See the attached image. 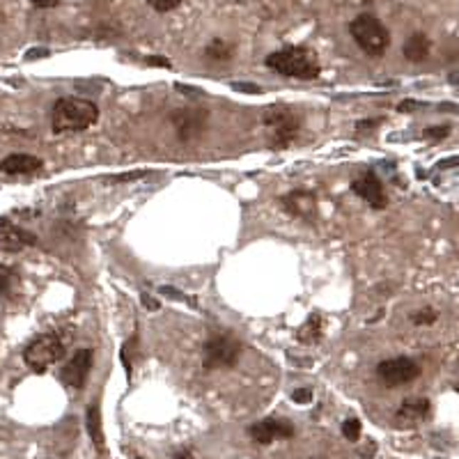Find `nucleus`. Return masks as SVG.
<instances>
[{"label": "nucleus", "instance_id": "5701e85b", "mask_svg": "<svg viewBox=\"0 0 459 459\" xmlns=\"http://www.w3.org/2000/svg\"><path fill=\"white\" fill-rule=\"evenodd\" d=\"M436 317H438V312H436V310H432V308H423V310H418V312H413V315H411V322H413L416 326H430V324H434V322H436Z\"/></svg>", "mask_w": 459, "mask_h": 459}, {"label": "nucleus", "instance_id": "f3484780", "mask_svg": "<svg viewBox=\"0 0 459 459\" xmlns=\"http://www.w3.org/2000/svg\"><path fill=\"white\" fill-rule=\"evenodd\" d=\"M88 432L92 436V443L99 450V455H106V436H104V427H101V411L97 404H90L88 406Z\"/></svg>", "mask_w": 459, "mask_h": 459}, {"label": "nucleus", "instance_id": "9d476101", "mask_svg": "<svg viewBox=\"0 0 459 459\" xmlns=\"http://www.w3.org/2000/svg\"><path fill=\"white\" fill-rule=\"evenodd\" d=\"M248 434L258 445H269L275 438H292L294 425L290 421H283V418H264V421L250 425Z\"/></svg>", "mask_w": 459, "mask_h": 459}, {"label": "nucleus", "instance_id": "cd10ccee", "mask_svg": "<svg viewBox=\"0 0 459 459\" xmlns=\"http://www.w3.org/2000/svg\"><path fill=\"white\" fill-rule=\"evenodd\" d=\"M145 65L149 67H159V69H170V60L168 58H163V56H147L145 58Z\"/></svg>", "mask_w": 459, "mask_h": 459}, {"label": "nucleus", "instance_id": "2eb2a0df", "mask_svg": "<svg viewBox=\"0 0 459 459\" xmlns=\"http://www.w3.org/2000/svg\"><path fill=\"white\" fill-rule=\"evenodd\" d=\"M430 51H432V42L425 33H413L411 37H406V42L402 46V53L409 63H423L430 56Z\"/></svg>", "mask_w": 459, "mask_h": 459}, {"label": "nucleus", "instance_id": "4c0bfd02", "mask_svg": "<svg viewBox=\"0 0 459 459\" xmlns=\"http://www.w3.org/2000/svg\"><path fill=\"white\" fill-rule=\"evenodd\" d=\"M448 80H450L453 85H459V71H453V74L448 76Z\"/></svg>", "mask_w": 459, "mask_h": 459}, {"label": "nucleus", "instance_id": "20e7f679", "mask_svg": "<svg viewBox=\"0 0 459 459\" xmlns=\"http://www.w3.org/2000/svg\"><path fill=\"white\" fill-rule=\"evenodd\" d=\"M349 33L354 37V42L359 44L363 53L379 58L384 56L391 46V33L379 19L372 14H359L349 23Z\"/></svg>", "mask_w": 459, "mask_h": 459}, {"label": "nucleus", "instance_id": "473e14b6", "mask_svg": "<svg viewBox=\"0 0 459 459\" xmlns=\"http://www.w3.org/2000/svg\"><path fill=\"white\" fill-rule=\"evenodd\" d=\"M140 301L145 303V308H147V310H159V308H161V303H159L157 299H152L147 292H142V294H140Z\"/></svg>", "mask_w": 459, "mask_h": 459}, {"label": "nucleus", "instance_id": "c756f323", "mask_svg": "<svg viewBox=\"0 0 459 459\" xmlns=\"http://www.w3.org/2000/svg\"><path fill=\"white\" fill-rule=\"evenodd\" d=\"M232 90L248 92V95H262V88H258L255 83H232Z\"/></svg>", "mask_w": 459, "mask_h": 459}, {"label": "nucleus", "instance_id": "1a4fd4ad", "mask_svg": "<svg viewBox=\"0 0 459 459\" xmlns=\"http://www.w3.org/2000/svg\"><path fill=\"white\" fill-rule=\"evenodd\" d=\"M207 120H209L207 110H200V108H179L170 115L172 127H175L177 136L181 140L198 138L202 131H205Z\"/></svg>", "mask_w": 459, "mask_h": 459}, {"label": "nucleus", "instance_id": "bb28decb", "mask_svg": "<svg viewBox=\"0 0 459 459\" xmlns=\"http://www.w3.org/2000/svg\"><path fill=\"white\" fill-rule=\"evenodd\" d=\"M292 400L297 404H310L312 402V391L310 389H297L292 393Z\"/></svg>", "mask_w": 459, "mask_h": 459}, {"label": "nucleus", "instance_id": "58836bf2", "mask_svg": "<svg viewBox=\"0 0 459 459\" xmlns=\"http://www.w3.org/2000/svg\"><path fill=\"white\" fill-rule=\"evenodd\" d=\"M177 459H196V457H193L191 453H179V455H177Z\"/></svg>", "mask_w": 459, "mask_h": 459}, {"label": "nucleus", "instance_id": "a211bd4d", "mask_svg": "<svg viewBox=\"0 0 459 459\" xmlns=\"http://www.w3.org/2000/svg\"><path fill=\"white\" fill-rule=\"evenodd\" d=\"M19 283H21V278H19L16 269L0 264V299H14Z\"/></svg>", "mask_w": 459, "mask_h": 459}, {"label": "nucleus", "instance_id": "39448f33", "mask_svg": "<svg viewBox=\"0 0 459 459\" xmlns=\"http://www.w3.org/2000/svg\"><path fill=\"white\" fill-rule=\"evenodd\" d=\"M65 354H67V347L58 333H42L26 344L23 361L33 372L44 374L51 365L63 361Z\"/></svg>", "mask_w": 459, "mask_h": 459}, {"label": "nucleus", "instance_id": "ddd939ff", "mask_svg": "<svg viewBox=\"0 0 459 459\" xmlns=\"http://www.w3.org/2000/svg\"><path fill=\"white\" fill-rule=\"evenodd\" d=\"M432 411V404L427 397H409V400H404L400 404V409L395 411V418L393 423L395 427H400V430H409V427H416L421 425L427 416Z\"/></svg>", "mask_w": 459, "mask_h": 459}, {"label": "nucleus", "instance_id": "a19ab883", "mask_svg": "<svg viewBox=\"0 0 459 459\" xmlns=\"http://www.w3.org/2000/svg\"><path fill=\"white\" fill-rule=\"evenodd\" d=\"M457 391H459V386H457Z\"/></svg>", "mask_w": 459, "mask_h": 459}, {"label": "nucleus", "instance_id": "ea45409f", "mask_svg": "<svg viewBox=\"0 0 459 459\" xmlns=\"http://www.w3.org/2000/svg\"><path fill=\"white\" fill-rule=\"evenodd\" d=\"M134 459H145V457H138V455H136V457H134Z\"/></svg>", "mask_w": 459, "mask_h": 459}, {"label": "nucleus", "instance_id": "423d86ee", "mask_svg": "<svg viewBox=\"0 0 459 459\" xmlns=\"http://www.w3.org/2000/svg\"><path fill=\"white\" fill-rule=\"evenodd\" d=\"M241 356V342L230 333H216L202 344V367L205 370H223L237 365Z\"/></svg>", "mask_w": 459, "mask_h": 459}, {"label": "nucleus", "instance_id": "4468645a", "mask_svg": "<svg viewBox=\"0 0 459 459\" xmlns=\"http://www.w3.org/2000/svg\"><path fill=\"white\" fill-rule=\"evenodd\" d=\"M42 168H44L42 159L35 154H23V152L9 154L0 161V172H5V175H35Z\"/></svg>", "mask_w": 459, "mask_h": 459}, {"label": "nucleus", "instance_id": "c85d7f7f", "mask_svg": "<svg viewBox=\"0 0 459 459\" xmlns=\"http://www.w3.org/2000/svg\"><path fill=\"white\" fill-rule=\"evenodd\" d=\"M418 108H423V104L421 101H413V99H404L402 104H397V110H400V113H413V110H418Z\"/></svg>", "mask_w": 459, "mask_h": 459}, {"label": "nucleus", "instance_id": "dca6fc26", "mask_svg": "<svg viewBox=\"0 0 459 459\" xmlns=\"http://www.w3.org/2000/svg\"><path fill=\"white\" fill-rule=\"evenodd\" d=\"M280 202L292 216H308V213L315 211V196L308 191H294L290 196H285Z\"/></svg>", "mask_w": 459, "mask_h": 459}, {"label": "nucleus", "instance_id": "e433bc0d", "mask_svg": "<svg viewBox=\"0 0 459 459\" xmlns=\"http://www.w3.org/2000/svg\"><path fill=\"white\" fill-rule=\"evenodd\" d=\"M35 7H42V9H48V7H56L60 5V0H33Z\"/></svg>", "mask_w": 459, "mask_h": 459}, {"label": "nucleus", "instance_id": "7c9ffc66", "mask_svg": "<svg viewBox=\"0 0 459 459\" xmlns=\"http://www.w3.org/2000/svg\"><path fill=\"white\" fill-rule=\"evenodd\" d=\"M175 90H177V92H181V95H189V97H205V92H202L200 88H191V85H181V83H177V85H175Z\"/></svg>", "mask_w": 459, "mask_h": 459}, {"label": "nucleus", "instance_id": "7ed1b4c3", "mask_svg": "<svg viewBox=\"0 0 459 459\" xmlns=\"http://www.w3.org/2000/svg\"><path fill=\"white\" fill-rule=\"evenodd\" d=\"M262 125L267 129L271 147L275 149H285L290 147L294 140H297L299 131H301V117L292 106L285 104H273L264 110L262 115Z\"/></svg>", "mask_w": 459, "mask_h": 459}, {"label": "nucleus", "instance_id": "393cba45", "mask_svg": "<svg viewBox=\"0 0 459 459\" xmlns=\"http://www.w3.org/2000/svg\"><path fill=\"white\" fill-rule=\"evenodd\" d=\"M448 134H450V127L448 125H441V127H427L423 131V138L425 140H445Z\"/></svg>", "mask_w": 459, "mask_h": 459}, {"label": "nucleus", "instance_id": "0eeeda50", "mask_svg": "<svg viewBox=\"0 0 459 459\" xmlns=\"http://www.w3.org/2000/svg\"><path fill=\"white\" fill-rule=\"evenodd\" d=\"M421 376V365L413 359L406 356H397V359H386L376 365V379H379L386 389H400L404 384H411Z\"/></svg>", "mask_w": 459, "mask_h": 459}, {"label": "nucleus", "instance_id": "6ab92c4d", "mask_svg": "<svg viewBox=\"0 0 459 459\" xmlns=\"http://www.w3.org/2000/svg\"><path fill=\"white\" fill-rule=\"evenodd\" d=\"M297 338L303 344H317L320 342V338H322V317L320 315H310V317L305 320V324L297 333Z\"/></svg>", "mask_w": 459, "mask_h": 459}, {"label": "nucleus", "instance_id": "72a5a7b5", "mask_svg": "<svg viewBox=\"0 0 459 459\" xmlns=\"http://www.w3.org/2000/svg\"><path fill=\"white\" fill-rule=\"evenodd\" d=\"M459 166V157H450L445 161H438L436 163V170H448V168H457Z\"/></svg>", "mask_w": 459, "mask_h": 459}, {"label": "nucleus", "instance_id": "f03ea898", "mask_svg": "<svg viewBox=\"0 0 459 459\" xmlns=\"http://www.w3.org/2000/svg\"><path fill=\"white\" fill-rule=\"evenodd\" d=\"M267 67L271 71L287 78H301V80H315L322 74L320 60L310 48L303 46H285L280 51H273L267 56Z\"/></svg>", "mask_w": 459, "mask_h": 459}, {"label": "nucleus", "instance_id": "aec40b11", "mask_svg": "<svg viewBox=\"0 0 459 459\" xmlns=\"http://www.w3.org/2000/svg\"><path fill=\"white\" fill-rule=\"evenodd\" d=\"M205 58L211 63H226L232 58V46L223 39H213V42L205 48Z\"/></svg>", "mask_w": 459, "mask_h": 459}, {"label": "nucleus", "instance_id": "c9c22d12", "mask_svg": "<svg viewBox=\"0 0 459 459\" xmlns=\"http://www.w3.org/2000/svg\"><path fill=\"white\" fill-rule=\"evenodd\" d=\"M438 110H441V113H455V115H459V106L450 104V101H445V104H438Z\"/></svg>", "mask_w": 459, "mask_h": 459}, {"label": "nucleus", "instance_id": "9b49d317", "mask_svg": "<svg viewBox=\"0 0 459 459\" xmlns=\"http://www.w3.org/2000/svg\"><path fill=\"white\" fill-rule=\"evenodd\" d=\"M352 191L361 200H365L372 209H386V205H389V198H386L384 184H381L379 177L374 175V172H365V175L356 177L352 181Z\"/></svg>", "mask_w": 459, "mask_h": 459}, {"label": "nucleus", "instance_id": "f8f14e48", "mask_svg": "<svg viewBox=\"0 0 459 459\" xmlns=\"http://www.w3.org/2000/svg\"><path fill=\"white\" fill-rule=\"evenodd\" d=\"M30 246H37V237L33 232L19 228L9 218H0V250L5 253H19Z\"/></svg>", "mask_w": 459, "mask_h": 459}, {"label": "nucleus", "instance_id": "2f4dec72", "mask_svg": "<svg viewBox=\"0 0 459 459\" xmlns=\"http://www.w3.org/2000/svg\"><path fill=\"white\" fill-rule=\"evenodd\" d=\"M379 117L376 120H361L359 125H356V131H359V134H363V131H367V129H374V127H379Z\"/></svg>", "mask_w": 459, "mask_h": 459}, {"label": "nucleus", "instance_id": "f704fd0d", "mask_svg": "<svg viewBox=\"0 0 459 459\" xmlns=\"http://www.w3.org/2000/svg\"><path fill=\"white\" fill-rule=\"evenodd\" d=\"M48 56V48H33L26 53V60H35V58H46Z\"/></svg>", "mask_w": 459, "mask_h": 459}, {"label": "nucleus", "instance_id": "412c9836", "mask_svg": "<svg viewBox=\"0 0 459 459\" xmlns=\"http://www.w3.org/2000/svg\"><path fill=\"white\" fill-rule=\"evenodd\" d=\"M361 430H363V425H361L359 418H347V421L342 423V436L347 438V441H359Z\"/></svg>", "mask_w": 459, "mask_h": 459}, {"label": "nucleus", "instance_id": "b1692460", "mask_svg": "<svg viewBox=\"0 0 459 459\" xmlns=\"http://www.w3.org/2000/svg\"><path fill=\"white\" fill-rule=\"evenodd\" d=\"M184 0H147V5L154 9L159 14H166V12H172V9H177Z\"/></svg>", "mask_w": 459, "mask_h": 459}, {"label": "nucleus", "instance_id": "f257e3e1", "mask_svg": "<svg viewBox=\"0 0 459 459\" xmlns=\"http://www.w3.org/2000/svg\"><path fill=\"white\" fill-rule=\"evenodd\" d=\"M99 120V106L83 97H60L51 108V129L53 134H78Z\"/></svg>", "mask_w": 459, "mask_h": 459}, {"label": "nucleus", "instance_id": "6e6552de", "mask_svg": "<svg viewBox=\"0 0 459 459\" xmlns=\"http://www.w3.org/2000/svg\"><path fill=\"white\" fill-rule=\"evenodd\" d=\"M92 361H95L92 349H78L63 365V370H60V379H63V384L69 386V389H76V391L83 389L85 381H88V374L92 370Z\"/></svg>", "mask_w": 459, "mask_h": 459}, {"label": "nucleus", "instance_id": "a878e982", "mask_svg": "<svg viewBox=\"0 0 459 459\" xmlns=\"http://www.w3.org/2000/svg\"><path fill=\"white\" fill-rule=\"evenodd\" d=\"M147 175H149V170H134V172H122V175H110L108 181H113V184H125V181L142 179V177H147Z\"/></svg>", "mask_w": 459, "mask_h": 459}, {"label": "nucleus", "instance_id": "4be33fe9", "mask_svg": "<svg viewBox=\"0 0 459 459\" xmlns=\"http://www.w3.org/2000/svg\"><path fill=\"white\" fill-rule=\"evenodd\" d=\"M159 294H163V297H168V299H175V301H186V303L193 305V308H198V301H196V299H191L189 294L179 292L177 287H172V285H161Z\"/></svg>", "mask_w": 459, "mask_h": 459}]
</instances>
